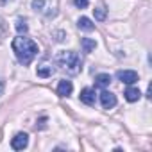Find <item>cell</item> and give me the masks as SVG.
I'll return each mask as SVG.
<instances>
[{"label":"cell","mask_w":152,"mask_h":152,"mask_svg":"<svg viewBox=\"0 0 152 152\" xmlns=\"http://www.w3.org/2000/svg\"><path fill=\"white\" fill-rule=\"evenodd\" d=\"M11 47H13V52H15L16 59L23 66H29L32 63V59L36 57V54H38V45L31 38H25V36L15 38L13 43H11Z\"/></svg>","instance_id":"6da1fadb"},{"label":"cell","mask_w":152,"mask_h":152,"mask_svg":"<svg viewBox=\"0 0 152 152\" xmlns=\"http://www.w3.org/2000/svg\"><path fill=\"white\" fill-rule=\"evenodd\" d=\"M56 64L66 72L68 75H77L83 68V61L79 57L77 52H73V50H64V52H59L56 56Z\"/></svg>","instance_id":"7a4b0ae2"},{"label":"cell","mask_w":152,"mask_h":152,"mask_svg":"<svg viewBox=\"0 0 152 152\" xmlns=\"http://www.w3.org/2000/svg\"><path fill=\"white\" fill-rule=\"evenodd\" d=\"M27 145H29V136H27L25 132H18V134L11 140V147H13L15 150H23Z\"/></svg>","instance_id":"3957f363"},{"label":"cell","mask_w":152,"mask_h":152,"mask_svg":"<svg viewBox=\"0 0 152 152\" xmlns=\"http://www.w3.org/2000/svg\"><path fill=\"white\" fill-rule=\"evenodd\" d=\"M116 77H118L122 83H125V84H134V83L138 81V73L132 72V70H120V72L116 73Z\"/></svg>","instance_id":"277c9868"},{"label":"cell","mask_w":152,"mask_h":152,"mask_svg":"<svg viewBox=\"0 0 152 152\" xmlns=\"http://www.w3.org/2000/svg\"><path fill=\"white\" fill-rule=\"evenodd\" d=\"M100 102H102V107L104 109H111V107L116 106V97L111 91H102L100 93Z\"/></svg>","instance_id":"5b68a950"},{"label":"cell","mask_w":152,"mask_h":152,"mask_svg":"<svg viewBox=\"0 0 152 152\" xmlns=\"http://www.w3.org/2000/svg\"><path fill=\"white\" fill-rule=\"evenodd\" d=\"M95 100H97V97H95V90H91V88H84V90L81 91V102H84L86 106H95Z\"/></svg>","instance_id":"8992f818"},{"label":"cell","mask_w":152,"mask_h":152,"mask_svg":"<svg viewBox=\"0 0 152 152\" xmlns=\"http://www.w3.org/2000/svg\"><path fill=\"white\" fill-rule=\"evenodd\" d=\"M72 90H73V84L70 81H59V84H57V95L59 97L72 95Z\"/></svg>","instance_id":"52a82bcc"},{"label":"cell","mask_w":152,"mask_h":152,"mask_svg":"<svg viewBox=\"0 0 152 152\" xmlns=\"http://www.w3.org/2000/svg\"><path fill=\"white\" fill-rule=\"evenodd\" d=\"M52 72H54V68H52V64H48L47 61H45V63H41V64L38 66V70H36L38 77H41V79H47V77H50V75H52Z\"/></svg>","instance_id":"ba28073f"},{"label":"cell","mask_w":152,"mask_h":152,"mask_svg":"<svg viewBox=\"0 0 152 152\" xmlns=\"http://www.w3.org/2000/svg\"><path fill=\"white\" fill-rule=\"evenodd\" d=\"M109 83H111L109 73H99L95 77V88H106V86H109Z\"/></svg>","instance_id":"9c48e42d"},{"label":"cell","mask_w":152,"mask_h":152,"mask_svg":"<svg viewBox=\"0 0 152 152\" xmlns=\"http://www.w3.org/2000/svg\"><path fill=\"white\" fill-rule=\"evenodd\" d=\"M81 45H83V50H84L86 54H91V52L95 50V47H97V41L91 39V38H83V39H81Z\"/></svg>","instance_id":"30bf717a"},{"label":"cell","mask_w":152,"mask_h":152,"mask_svg":"<svg viewBox=\"0 0 152 152\" xmlns=\"http://www.w3.org/2000/svg\"><path fill=\"white\" fill-rule=\"evenodd\" d=\"M77 25H79V29H83V31H86V32H90V31H93V29H95L93 22H91L90 18H86V16H81V18H79V22H77Z\"/></svg>","instance_id":"8fae6325"},{"label":"cell","mask_w":152,"mask_h":152,"mask_svg":"<svg viewBox=\"0 0 152 152\" xmlns=\"http://www.w3.org/2000/svg\"><path fill=\"white\" fill-rule=\"evenodd\" d=\"M124 95H125V99H127L129 102H136V100H140V97H141V93H140L138 88H127Z\"/></svg>","instance_id":"7c38bea8"},{"label":"cell","mask_w":152,"mask_h":152,"mask_svg":"<svg viewBox=\"0 0 152 152\" xmlns=\"http://www.w3.org/2000/svg\"><path fill=\"white\" fill-rule=\"evenodd\" d=\"M15 27H16V31H18L20 34H25V32L29 31L27 22H25V20H22V18H18V20H16V25H15Z\"/></svg>","instance_id":"4fadbf2b"},{"label":"cell","mask_w":152,"mask_h":152,"mask_svg":"<svg viewBox=\"0 0 152 152\" xmlns=\"http://www.w3.org/2000/svg\"><path fill=\"white\" fill-rule=\"evenodd\" d=\"M45 6V0H32V9L34 11H41Z\"/></svg>","instance_id":"5bb4252c"},{"label":"cell","mask_w":152,"mask_h":152,"mask_svg":"<svg viewBox=\"0 0 152 152\" xmlns=\"http://www.w3.org/2000/svg\"><path fill=\"white\" fill-rule=\"evenodd\" d=\"M93 11H95V18L97 20H100V22L106 20V11L104 9H93Z\"/></svg>","instance_id":"9a60e30c"},{"label":"cell","mask_w":152,"mask_h":152,"mask_svg":"<svg viewBox=\"0 0 152 152\" xmlns=\"http://www.w3.org/2000/svg\"><path fill=\"white\" fill-rule=\"evenodd\" d=\"M75 6L79 9H86L88 7V0H75Z\"/></svg>","instance_id":"2e32d148"},{"label":"cell","mask_w":152,"mask_h":152,"mask_svg":"<svg viewBox=\"0 0 152 152\" xmlns=\"http://www.w3.org/2000/svg\"><path fill=\"white\" fill-rule=\"evenodd\" d=\"M6 31H7V27H6V22L0 18V38H2L4 34H6Z\"/></svg>","instance_id":"e0dca14e"},{"label":"cell","mask_w":152,"mask_h":152,"mask_svg":"<svg viewBox=\"0 0 152 152\" xmlns=\"http://www.w3.org/2000/svg\"><path fill=\"white\" fill-rule=\"evenodd\" d=\"M4 86H6V81L0 79V97H2V91H4Z\"/></svg>","instance_id":"ac0fdd59"}]
</instances>
